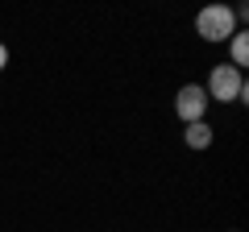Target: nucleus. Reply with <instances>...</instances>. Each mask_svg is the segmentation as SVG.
<instances>
[{
  "label": "nucleus",
  "instance_id": "obj_1",
  "mask_svg": "<svg viewBox=\"0 0 249 232\" xmlns=\"http://www.w3.org/2000/svg\"><path fill=\"white\" fill-rule=\"evenodd\" d=\"M208 99H220V104H245L249 99V87H245V75L237 71V66L220 63L212 66V75H208Z\"/></svg>",
  "mask_w": 249,
  "mask_h": 232
},
{
  "label": "nucleus",
  "instance_id": "obj_2",
  "mask_svg": "<svg viewBox=\"0 0 249 232\" xmlns=\"http://www.w3.org/2000/svg\"><path fill=\"white\" fill-rule=\"evenodd\" d=\"M196 33L204 37V42H229V37L237 33V17H232L229 4H208L196 17Z\"/></svg>",
  "mask_w": 249,
  "mask_h": 232
},
{
  "label": "nucleus",
  "instance_id": "obj_3",
  "mask_svg": "<svg viewBox=\"0 0 249 232\" xmlns=\"http://www.w3.org/2000/svg\"><path fill=\"white\" fill-rule=\"evenodd\" d=\"M175 112H178V120H183V125H196V120H204V112H208V91L199 87V83H187V87H178V96H175Z\"/></svg>",
  "mask_w": 249,
  "mask_h": 232
},
{
  "label": "nucleus",
  "instance_id": "obj_4",
  "mask_svg": "<svg viewBox=\"0 0 249 232\" xmlns=\"http://www.w3.org/2000/svg\"><path fill=\"white\" fill-rule=\"evenodd\" d=\"M183 141L191 145V149H208V145H212V125H208V120H196V125H187Z\"/></svg>",
  "mask_w": 249,
  "mask_h": 232
},
{
  "label": "nucleus",
  "instance_id": "obj_5",
  "mask_svg": "<svg viewBox=\"0 0 249 232\" xmlns=\"http://www.w3.org/2000/svg\"><path fill=\"white\" fill-rule=\"evenodd\" d=\"M229 54H232V63H229V66H237V71L249 63V37H245V29H237V33L229 37Z\"/></svg>",
  "mask_w": 249,
  "mask_h": 232
},
{
  "label": "nucleus",
  "instance_id": "obj_6",
  "mask_svg": "<svg viewBox=\"0 0 249 232\" xmlns=\"http://www.w3.org/2000/svg\"><path fill=\"white\" fill-rule=\"evenodd\" d=\"M4 66H9V50H4V46H0V71H4Z\"/></svg>",
  "mask_w": 249,
  "mask_h": 232
}]
</instances>
